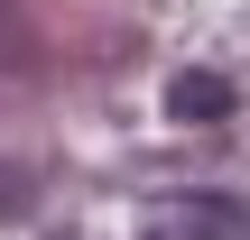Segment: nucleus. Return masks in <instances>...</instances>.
Instances as JSON below:
<instances>
[{
	"label": "nucleus",
	"mask_w": 250,
	"mask_h": 240,
	"mask_svg": "<svg viewBox=\"0 0 250 240\" xmlns=\"http://www.w3.org/2000/svg\"><path fill=\"white\" fill-rule=\"evenodd\" d=\"M148 240H250V203L241 194H167L148 203Z\"/></svg>",
	"instance_id": "1"
},
{
	"label": "nucleus",
	"mask_w": 250,
	"mask_h": 240,
	"mask_svg": "<svg viewBox=\"0 0 250 240\" xmlns=\"http://www.w3.org/2000/svg\"><path fill=\"white\" fill-rule=\"evenodd\" d=\"M167 111H176V120H223V111H232V83H223V74H176Z\"/></svg>",
	"instance_id": "2"
},
{
	"label": "nucleus",
	"mask_w": 250,
	"mask_h": 240,
	"mask_svg": "<svg viewBox=\"0 0 250 240\" xmlns=\"http://www.w3.org/2000/svg\"><path fill=\"white\" fill-rule=\"evenodd\" d=\"M19 194H28V185H19V176H0V203H19Z\"/></svg>",
	"instance_id": "3"
}]
</instances>
